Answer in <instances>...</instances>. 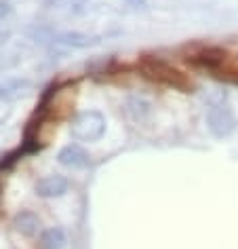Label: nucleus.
<instances>
[{
    "mask_svg": "<svg viewBox=\"0 0 238 249\" xmlns=\"http://www.w3.org/2000/svg\"><path fill=\"white\" fill-rule=\"evenodd\" d=\"M196 64L206 68L213 76L219 80H228V83L238 85V55H228L221 49H204L194 57Z\"/></svg>",
    "mask_w": 238,
    "mask_h": 249,
    "instance_id": "obj_1",
    "label": "nucleus"
},
{
    "mask_svg": "<svg viewBox=\"0 0 238 249\" xmlns=\"http://www.w3.org/2000/svg\"><path fill=\"white\" fill-rule=\"evenodd\" d=\"M70 133L78 142H97L105 133V118L97 110L80 112L72 118Z\"/></svg>",
    "mask_w": 238,
    "mask_h": 249,
    "instance_id": "obj_2",
    "label": "nucleus"
},
{
    "mask_svg": "<svg viewBox=\"0 0 238 249\" xmlns=\"http://www.w3.org/2000/svg\"><path fill=\"white\" fill-rule=\"evenodd\" d=\"M141 70L148 78L160 80V83H165V85H173V87H177V89H192V83L187 78H184V74H179L175 68L162 64V61L148 59V61H143Z\"/></svg>",
    "mask_w": 238,
    "mask_h": 249,
    "instance_id": "obj_3",
    "label": "nucleus"
},
{
    "mask_svg": "<svg viewBox=\"0 0 238 249\" xmlns=\"http://www.w3.org/2000/svg\"><path fill=\"white\" fill-rule=\"evenodd\" d=\"M206 124L217 138H223L228 135L232 129H234V118H232V112L223 106H213V108L206 112Z\"/></svg>",
    "mask_w": 238,
    "mask_h": 249,
    "instance_id": "obj_4",
    "label": "nucleus"
},
{
    "mask_svg": "<svg viewBox=\"0 0 238 249\" xmlns=\"http://www.w3.org/2000/svg\"><path fill=\"white\" fill-rule=\"evenodd\" d=\"M57 160L64 167H68V169H86L89 167V154L76 144L61 148L57 154Z\"/></svg>",
    "mask_w": 238,
    "mask_h": 249,
    "instance_id": "obj_5",
    "label": "nucleus"
},
{
    "mask_svg": "<svg viewBox=\"0 0 238 249\" xmlns=\"http://www.w3.org/2000/svg\"><path fill=\"white\" fill-rule=\"evenodd\" d=\"M68 192V179L64 176H47L36 182V195L42 198L61 196Z\"/></svg>",
    "mask_w": 238,
    "mask_h": 249,
    "instance_id": "obj_6",
    "label": "nucleus"
},
{
    "mask_svg": "<svg viewBox=\"0 0 238 249\" xmlns=\"http://www.w3.org/2000/svg\"><path fill=\"white\" fill-rule=\"evenodd\" d=\"M66 232L61 228H49L40 236V249H66Z\"/></svg>",
    "mask_w": 238,
    "mask_h": 249,
    "instance_id": "obj_7",
    "label": "nucleus"
},
{
    "mask_svg": "<svg viewBox=\"0 0 238 249\" xmlns=\"http://www.w3.org/2000/svg\"><path fill=\"white\" fill-rule=\"evenodd\" d=\"M15 226H17V230H19L21 234H26V236H34L36 232H38L40 220L32 213V211H21V213L15 217Z\"/></svg>",
    "mask_w": 238,
    "mask_h": 249,
    "instance_id": "obj_8",
    "label": "nucleus"
},
{
    "mask_svg": "<svg viewBox=\"0 0 238 249\" xmlns=\"http://www.w3.org/2000/svg\"><path fill=\"white\" fill-rule=\"evenodd\" d=\"M28 87H30L28 80H11V83L0 85V99H7V102H11V99L21 97L23 93H26Z\"/></svg>",
    "mask_w": 238,
    "mask_h": 249,
    "instance_id": "obj_9",
    "label": "nucleus"
},
{
    "mask_svg": "<svg viewBox=\"0 0 238 249\" xmlns=\"http://www.w3.org/2000/svg\"><path fill=\"white\" fill-rule=\"evenodd\" d=\"M61 42H66V45H74V47H89L95 40H91L89 36H83V34H64L61 36Z\"/></svg>",
    "mask_w": 238,
    "mask_h": 249,
    "instance_id": "obj_10",
    "label": "nucleus"
}]
</instances>
